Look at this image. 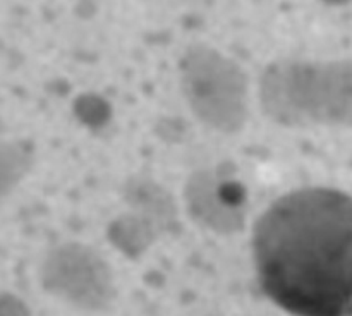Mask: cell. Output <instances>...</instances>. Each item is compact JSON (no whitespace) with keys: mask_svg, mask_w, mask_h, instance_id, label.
Instances as JSON below:
<instances>
[{"mask_svg":"<svg viewBox=\"0 0 352 316\" xmlns=\"http://www.w3.org/2000/svg\"><path fill=\"white\" fill-rule=\"evenodd\" d=\"M268 297L294 316H351L352 203L342 191L301 189L277 199L254 229Z\"/></svg>","mask_w":352,"mask_h":316,"instance_id":"obj_1","label":"cell"}]
</instances>
